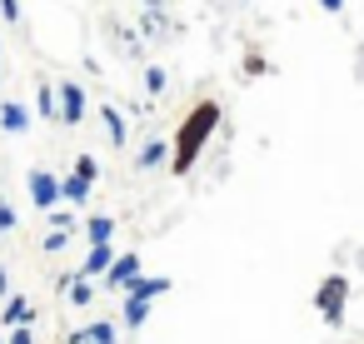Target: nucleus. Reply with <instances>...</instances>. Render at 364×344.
Returning a JSON list of instances; mask_svg holds the SVG:
<instances>
[{"mask_svg":"<svg viewBox=\"0 0 364 344\" xmlns=\"http://www.w3.org/2000/svg\"><path fill=\"white\" fill-rule=\"evenodd\" d=\"M11 294V279H6V264H0V299H6Z\"/></svg>","mask_w":364,"mask_h":344,"instance_id":"nucleus-26","label":"nucleus"},{"mask_svg":"<svg viewBox=\"0 0 364 344\" xmlns=\"http://www.w3.org/2000/svg\"><path fill=\"white\" fill-rule=\"evenodd\" d=\"M140 6H145V11H165V0H140Z\"/></svg>","mask_w":364,"mask_h":344,"instance_id":"nucleus-27","label":"nucleus"},{"mask_svg":"<svg viewBox=\"0 0 364 344\" xmlns=\"http://www.w3.org/2000/svg\"><path fill=\"white\" fill-rule=\"evenodd\" d=\"M0 319H6V324H31V319H36V309H31V299H26V294H11V299H6V309H0Z\"/></svg>","mask_w":364,"mask_h":344,"instance_id":"nucleus-9","label":"nucleus"},{"mask_svg":"<svg viewBox=\"0 0 364 344\" xmlns=\"http://www.w3.org/2000/svg\"><path fill=\"white\" fill-rule=\"evenodd\" d=\"M0 16H6V21L16 26V21H21V0H0Z\"/></svg>","mask_w":364,"mask_h":344,"instance_id":"nucleus-21","label":"nucleus"},{"mask_svg":"<svg viewBox=\"0 0 364 344\" xmlns=\"http://www.w3.org/2000/svg\"><path fill=\"white\" fill-rule=\"evenodd\" d=\"M165 160H170V145H165V140H150V145L135 155V165H140V170H155V165H165Z\"/></svg>","mask_w":364,"mask_h":344,"instance_id":"nucleus-13","label":"nucleus"},{"mask_svg":"<svg viewBox=\"0 0 364 344\" xmlns=\"http://www.w3.org/2000/svg\"><path fill=\"white\" fill-rule=\"evenodd\" d=\"M0 65H6V50H0ZM0 75H6V70H0Z\"/></svg>","mask_w":364,"mask_h":344,"instance_id":"nucleus-28","label":"nucleus"},{"mask_svg":"<svg viewBox=\"0 0 364 344\" xmlns=\"http://www.w3.org/2000/svg\"><path fill=\"white\" fill-rule=\"evenodd\" d=\"M110 259H115L110 240H105V244H90V254H85V264L75 269V279H95V274H105V269H110Z\"/></svg>","mask_w":364,"mask_h":344,"instance_id":"nucleus-7","label":"nucleus"},{"mask_svg":"<svg viewBox=\"0 0 364 344\" xmlns=\"http://www.w3.org/2000/svg\"><path fill=\"white\" fill-rule=\"evenodd\" d=\"M344 299H349V279H344V274L319 279V289H314V309L324 314V324H339V319H344Z\"/></svg>","mask_w":364,"mask_h":344,"instance_id":"nucleus-2","label":"nucleus"},{"mask_svg":"<svg viewBox=\"0 0 364 344\" xmlns=\"http://www.w3.org/2000/svg\"><path fill=\"white\" fill-rule=\"evenodd\" d=\"M6 230H16V210H11V205H0V235H6Z\"/></svg>","mask_w":364,"mask_h":344,"instance_id":"nucleus-24","label":"nucleus"},{"mask_svg":"<svg viewBox=\"0 0 364 344\" xmlns=\"http://www.w3.org/2000/svg\"><path fill=\"white\" fill-rule=\"evenodd\" d=\"M0 125H6L11 135H26V130H31V110L16 105V100H11V105H0Z\"/></svg>","mask_w":364,"mask_h":344,"instance_id":"nucleus-8","label":"nucleus"},{"mask_svg":"<svg viewBox=\"0 0 364 344\" xmlns=\"http://www.w3.org/2000/svg\"><path fill=\"white\" fill-rule=\"evenodd\" d=\"M31 200H36V210H55V200H60V180H55L50 170H31Z\"/></svg>","mask_w":364,"mask_h":344,"instance_id":"nucleus-3","label":"nucleus"},{"mask_svg":"<svg viewBox=\"0 0 364 344\" xmlns=\"http://www.w3.org/2000/svg\"><path fill=\"white\" fill-rule=\"evenodd\" d=\"M230 6H240V0H230Z\"/></svg>","mask_w":364,"mask_h":344,"instance_id":"nucleus-29","label":"nucleus"},{"mask_svg":"<svg viewBox=\"0 0 364 344\" xmlns=\"http://www.w3.org/2000/svg\"><path fill=\"white\" fill-rule=\"evenodd\" d=\"M215 125H220V105H215V100H200V105L180 120L175 150H170V170H175V175H190V170H195V160H200V150L210 145Z\"/></svg>","mask_w":364,"mask_h":344,"instance_id":"nucleus-1","label":"nucleus"},{"mask_svg":"<svg viewBox=\"0 0 364 344\" xmlns=\"http://www.w3.org/2000/svg\"><path fill=\"white\" fill-rule=\"evenodd\" d=\"M140 269H145V264H140V254H115V259H110V269H105V284H110V289H125Z\"/></svg>","mask_w":364,"mask_h":344,"instance_id":"nucleus-5","label":"nucleus"},{"mask_svg":"<svg viewBox=\"0 0 364 344\" xmlns=\"http://www.w3.org/2000/svg\"><path fill=\"white\" fill-rule=\"evenodd\" d=\"M70 299H75V304L85 309V304L95 299V289H90V279H70Z\"/></svg>","mask_w":364,"mask_h":344,"instance_id":"nucleus-18","label":"nucleus"},{"mask_svg":"<svg viewBox=\"0 0 364 344\" xmlns=\"http://www.w3.org/2000/svg\"><path fill=\"white\" fill-rule=\"evenodd\" d=\"M85 235H90V244H105V240L115 235V220H110V215H95V220L85 225Z\"/></svg>","mask_w":364,"mask_h":344,"instance_id":"nucleus-15","label":"nucleus"},{"mask_svg":"<svg viewBox=\"0 0 364 344\" xmlns=\"http://www.w3.org/2000/svg\"><path fill=\"white\" fill-rule=\"evenodd\" d=\"M100 120H105V135H110V145L120 150V145H125V115H120L115 105H100Z\"/></svg>","mask_w":364,"mask_h":344,"instance_id":"nucleus-12","label":"nucleus"},{"mask_svg":"<svg viewBox=\"0 0 364 344\" xmlns=\"http://www.w3.org/2000/svg\"><path fill=\"white\" fill-rule=\"evenodd\" d=\"M319 6H324L329 16H339V11H344V0H319Z\"/></svg>","mask_w":364,"mask_h":344,"instance_id":"nucleus-25","label":"nucleus"},{"mask_svg":"<svg viewBox=\"0 0 364 344\" xmlns=\"http://www.w3.org/2000/svg\"><path fill=\"white\" fill-rule=\"evenodd\" d=\"M55 115H60L65 125H80V120H85V90H80L75 80L60 85V110H55Z\"/></svg>","mask_w":364,"mask_h":344,"instance_id":"nucleus-4","label":"nucleus"},{"mask_svg":"<svg viewBox=\"0 0 364 344\" xmlns=\"http://www.w3.org/2000/svg\"><path fill=\"white\" fill-rule=\"evenodd\" d=\"M145 85H150V95H165V85H170L165 65H150V70H145Z\"/></svg>","mask_w":364,"mask_h":344,"instance_id":"nucleus-17","label":"nucleus"},{"mask_svg":"<svg viewBox=\"0 0 364 344\" xmlns=\"http://www.w3.org/2000/svg\"><path fill=\"white\" fill-rule=\"evenodd\" d=\"M264 70H269V65H264L259 55H245V75H264Z\"/></svg>","mask_w":364,"mask_h":344,"instance_id":"nucleus-23","label":"nucleus"},{"mask_svg":"<svg viewBox=\"0 0 364 344\" xmlns=\"http://www.w3.org/2000/svg\"><path fill=\"white\" fill-rule=\"evenodd\" d=\"M65 240H70V235H65V230H50V235H46V249H50V254H55V249H65Z\"/></svg>","mask_w":364,"mask_h":344,"instance_id":"nucleus-22","label":"nucleus"},{"mask_svg":"<svg viewBox=\"0 0 364 344\" xmlns=\"http://www.w3.org/2000/svg\"><path fill=\"white\" fill-rule=\"evenodd\" d=\"M105 339H115V324H110V319H95V324H85L80 334H70V344H105Z\"/></svg>","mask_w":364,"mask_h":344,"instance_id":"nucleus-11","label":"nucleus"},{"mask_svg":"<svg viewBox=\"0 0 364 344\" xmlns=\"http://www.w3.org/2000/svg\"><path fill=\"white\" fill-rule=\"evenodd\" d=\"M105 344H115V339H105Z\"/></svg>","mask_w":364,"mask_h":344,"instance_id":"nucleus-30","label":"nucleus"},{"mask_svg":"<svg viewBox=\"0 0 364 344\" xmlns=\"http://www.w3.org/2000/svg\"><path fill=\"white\" fill-rule=\"evenodd\" d=\"M120 319H125L130 329H140V324L150 319V299H135V294H125V309H120Z\"/></svg>","mask_w":364,"mask_h":344,"instance_id":"nucleus-14","label":"nucleus"},{"mask_svg":"<svg viewBox=\"0 0 364 344\" xmlns=\"http://www.w3.org/2000/svg\"><path fill=\"white\" fill-rule=\"evenodd\" d=\"M170 284H175V279H165V274H145V269H140V274L125 284V294H135V299H150V304H155Z\"/></svg>","mask_w":364,"mask_h":344,"instance_id":"nucleus-6","label":"nucleus"},{"mask_svg":"<svg viewBox=\"0 0 364 344\" xmlns=\"http://www.w3.org/2000/svg\"><path fill=\"white\" fill-rule=\"evenodd\" d=\"M75 175H85V180L95 185V180H100V165H95V155H80V160H75Z\"/></svg>","mask_w":364,"mask_h":344,"instance_id":"nucleus-19","label":"nucleus"},{"mask_svg":"<svg viewBox=\"0 0 364 344\" xmlns=\"http://www.w3.org/2000/svg\"><path fill=\"white\" fill-rule=\"evenodd\" d=\"M36 115H41V120H55V90H50V85L36 90Z\"/></svg>","mask_w":364,"mask_h":344,"instance_id":"nucleus-16","label":"nucleus"},{"mask_svg":"<svg viewBox=\"0 0 364 344\" xmlns=\"http://www.w3.org/2000/svg\"><path fill=\"white\" fill-rule=\"evenodd\" d=\"M6 344H36V334H31V324H11V339Z\"/></svg>","mask_w":364,"mask_h":344,"instance_id":"nucleus-20","label":"nucleus"},{"mask_svg":"<svg viewBox=\"0 0 364 344\" xmlns=\"http://www.w3.org/2000/svg\"><path fill=\"white\" fill-rule=\"evenodd\" d=\"M60 200H65V205H85V200H90V180H85V175H65V180H60Z\"/></svg>","mask_w":364,"mask_h":344,"instance_id":"nucleus-10","label":"nucleus"}]
</instances>
